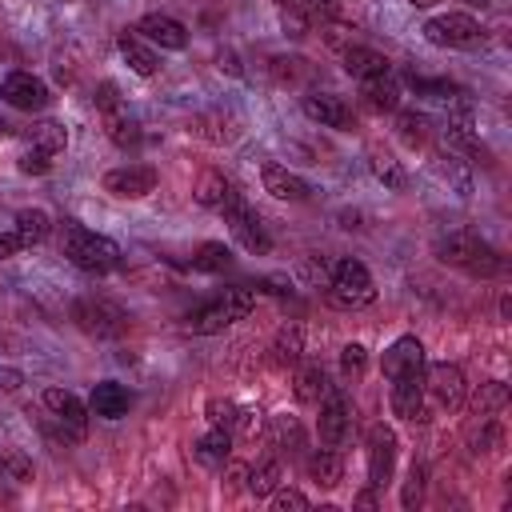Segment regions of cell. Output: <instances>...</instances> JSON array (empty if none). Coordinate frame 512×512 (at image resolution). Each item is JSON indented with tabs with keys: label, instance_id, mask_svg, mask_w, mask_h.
I'll list each match as a JSON object with an SVG mask.
<instances>
[{
	"label": "cell",
	"instance_id": "836d02e7",
	"mask_svg": "<svg viewBox=\"0 0 512 512\" xmlns=\"http://www.w3.org/2000/svg\"><path fill=\"white\" fill-rule=\"evenodd\" d=\"M192 268L196 272H224V268H232V248L220 240H204L192 256Z\"/></svg>",
	"mask_w": 512,
	"mask_h": 512
},
{
	"label": "cell",
	"instance_id": "484cf974",
	"mask_svg": "<svg viewBox=\"0 0 512 512\" xmlns=\"http://www.w3.org/2000/svg\"><path fill=\"white\" fill-rule=\"evenodd\" d=\"M308 480L320 488H336L344 480V456L336 448H320L308 456Z\"/></svg>",
	"mask_w": 512,
	"mask_h": 512
},
{
	"label": "cell",
	"instance_id": "4dcf8cb0",
	"mask_svg": "<svg viewBox=\"0 0 512 512\" xmlns=\"http://www.w3.org/2000/svg\"><path fill=\"white\" fill-rule=\"evenodd\" d=\"M396 136L408 148H424L428 136H432V120L424 112H396Z\"/></svg>",
	"mask_w": 512,
	"mask_h": 512
},
{
	"label": "cell",
	"instance_id": "d4e9b609",
	"mask_svg": "<svg viewBox=\"0 0 512 512\" xmlns=\"http://www.w3.org/2000/svg\"><path fill=\"white\" fill-rule=\"evenodd\" d=\"M24 144H28V148H40V152H48V156H60V152L68 148V128H64L60 120H36V124H28V132H24Z\"/></svg>",
	"mask_w": 512,
	"mask_h": 512
},
{
	"label": "cell",
	"instance_id": "4316f807",
	"mask_svg": "<svg viewBox=\"0 0 512 512\" xmlns=\"http://www.w3.org/2000/svg\"><path fill=\"white\" fill-rule=\"evenodd\" d=\"M280 480H284V464H280V456H268V460H260L256 468H248V492L256 496V500H264V496H272L276 488H280Z\"/></svg>",
	"mask_w": 512,
	"mask_h": 512
},
{
	"label": "cell",
	"instance_id": "e0dca14e",
	"mask_svg": "<svg viewBox=\"0 0 512 512\" xmlns=\"http://www.w3.org/2000/svg\"><path fill=\"white\" fill-rule=\"evenodd\" d=\"M380 368H384L388 380L408 376V372H424V344H420L416 336H400V340H392L388 352H384V360H380Z\"/></svg>",
	"mask_w": 512,
	"mask_h": 512
},
{
	"label": "cell",
	"instance_id": "1f68e13d",
	"mask_svg": "<svg viewBox=\"0 0 512 512\" xmlns=\"http://www.w3.org/2000/svg\"><path fill=\"white\" fill-rule=\"evenodd\" d=\"M372 176L384 184V188H392V192H400L404 184H408V176H404V168H400V160L392 156V152H384V148H372Z\"/></svg>",
	"mask_w": 512,
	"mask_h": 512
},
{
	"label": "cell",
	"instance_id": "e575fe53",
	"mask_svg": "<svg viewBox=\"0 0 512 512\" xmlns=\"http://www.w3.org/2000/svg\"><path fill=\"white\" fill-rule=\"evenodd\" d=\"M280 8H292L300 12L308 24H324V20H336L340 12V0H276Z\"/></svg>",
	"mask_w": 512,
	"mask_h": 512
},
{
	"label": "cell",
	"instance_id": "c3c4849f",
	"mask_svg": "<svg viewBox=\"0 0 512 512\" xmlns=\"http://www.w3.org/2000/svg\"><path fill=\"white\" fill-rule=\"evenodd\" d=\"M244 484H248V468H244V464H228V460H224V488H228V492H236V488H244Z\"/></svg>",
	"mask_w": 512,
	"mask_h": 512
},
{
	"label": "cell",
	"instance_id": "60d3db41",
	"mask_svg": "<svg viewBox=\"0 0 512 512\" xmlns=\"http://www.w3.org/2000/svg\"><path fill=\"white\" fill-rule=\"evenodd\" d=\"M208 420L216 424V428H236V420H240V408L232 404V400H208Z\"/></svg>",
	"mask_w": 512,
	"mask_h": 512
},
{
	"label": "cell",
	"instance_id": "3957f363",
	"mask_svg": "<svg viewBox=\"0 0 512 512\" xmlns=\"http://www.w3.org/2000/svg\"><path fill=\"white\" fill-rule=\"evenodd\" d=\"M252 304H256V292L252 288H224L216 300H208L196 312H188L184 328L196 332V336H216V332L232 328L236 320H244L252 312Z\"/></svg>",
	"mask_w": 512,
	"mask_h": 512
},
{
	"label": "cell",
	"instance_id": "ac0fdd59",
	"mask_svg": "<svg viewBox=\"0 0 512 512\" xmlns=\"http://www.w3.org/2000/svg\"><path fill=\"white\" fill-rule=\"evenodd\" d=\"M260 180H264V192L276 196V200H292V204H300V200L312 196V184H308L304 176L288 172L284 164H264V168H260Z\"/></svg>",
	"mask_w": 512,
	"mask_h": 512
},
{
	"label": "cell",
	"instance_id": "d6a6232c",
	"mask_svg": "<svg viewBox=\"0 0 512 512\" xmlns=\"http://www.w3.org/2000/svg\"><path fill=\"white\" fill-rule=\"evenodd\" d=\"M228 192H232V180L224 172H204L196 180V204L200 208H220L228 200Z\"/></svg>",
	"mask_w": 512,
	"mask_h": 512
},
{
	"label": "cell",
	"instance_id": "f35d334b",
	"mask_svg": "<svg viewBox=\"0 0 512 512\" xmlns=\"http://www.w3.org/2000/svg\"><path fill=\"white\" fill-rule=\"evenodd\" d=\"M16 168H20L24 176H48L52 156H48V152H40V148H24V152H20V160H16Z\"/></svg>",
	"mask_w": 512,
	"mask_h": 512
},
{
	"label": "cell",
	"instance_id": "b9f144b4",
	"mask_svg": "<svg viewBox=\"0 0 512 512\" xmlns=\"http://www.w3.org/2000/svg\"><path fill=\"white\" fill-rule=\"evenodd\" d=\"M420 492H424V468L412 464V468H408V480H404V492H400V504H404V508H416V504H420Z\"/></svg>",
	"mask_w": 512,
	"mask_h": 512
},
{
	"label": "cell",
	"instance_id": "f5cc1de1",
	"mask_svg": "<svg viewBox=\"0 0 512 512\" xmlns=\"http://www.w3.org/2000/svg\"><path fill=\"white\" fill-rule=\"evenodd\" d=\"M468 4H476V8H488V4H492V0H468Z\"/></svg>",
	"mask_w": 512,
	"mask_h": 512
},
{
	"label": "cell",
	"instance_id": "bcb514c9",
	"mask_svg": "<svg viewBox=\"0 0 512 512\" xmlns=\"http://www.w3.org/2000/svg\"><path fill=\"white\" fill-rule=\"evenodd\" d=\"M92 100H96V108H100V112H108V108H120V88H116L112 80H100Z\"/></svg>",
	"mask_w": 512,
	"mask_h": 512
},
{
	"label": "cell",
	"instance_id": "9c48e42d",
	"mask_svg": "<svg viewBox=\"0 0 512 512\" xmlns=\"http://www.w3.org/2000/svg\"><path fill=\"white\" fill-rule=\"evenodd\" d=\"M44 408L60 424V436L64 440L80 444L88 436V408H84V400L76 392H68V388H44Z\"/></svg>",
	"mask_w": 512,
	"mask_h": 512
},
{
	"label": "cell",
	"instance_id": "681fc988",
	"mask_svg": "<svg viewBox=\"0 0 512 512\" xmlns=\"http://www.w3.org/2000/svg\"><path fill=\"white\" fill-rule=\"evenodd\" d=\"M356 504H360V508H376V488L360 492V496H356Z\"/></svg>",
	"mask_w": 512,
	"mask_h": 512
},
{
	"label": "cell",
	"instance_id": "f6af8a7d",
	"mask_svg": "<svg viewBox=\"0 0 512 512\" xmlns=\"http://www.w3.org/2000/svg\"><path fill=\"white\" fill-rule=\"evenodd\" d=\"M280 28H284L288 36H296V40H300V36H308V28H312V24H308L300 12H292V8H280Z\"/></svg>",
	"mask_w": 512,
	"mask_h": 512
},
{
	"label": "cell",
	"instance_id": "7c38bea8",
	"mask_svg": "<svg viewBox=\"0 0 512 512\" xmlns=\"http://www.w3.org/2000/svg\"><path fill=\"white\" fill-rule=\"evenodd\" d=\"M348 428H352V404L344 392L328 388L324 400H320V420H316V432H320V444L324 448H340L348 440Z\"/></svg>",
	"mask_w": 512,
	"mask_h": 512
},
{
	"label": "cell",
	"instance_id": "7402d4cb",
	"mask_svg": "<svg viewBox=\"0 0 512 512\" xmlns=\"http://www.w3.org/2000/svg\"><path fill=\"white\" fill-rule=\"evenodd\" d=\"M344 72L356 76V80L384 76V72H388V56L376 52V48H364V44H348V48H344Z\"/></svg>",
	"mask_w": 512,
	"mask_h": 512
},
{
	"label": "cell",
	"instance_id": "8992f818",
	"mask_svg": "<svg viewBox=\"0 0 512 512\" xmlns=\"http://www.w3.org/2000/svg\"><path fill=\"white\" fill-rule=\"evenodd\" d=\"M72 320H76L80 332H88L96 340H112V336H120L128 328V312L120 304L104 300V296H80L72 304Z\"/></svg>",
	"mask_w": 512,
	"mask_h": 512
},
{
	"label": "cell",
	"instance_id": "7dc6e473",
	"mask_svg": "<svg viewBox=\"0 0 512 512\" xmlns=\"http://www.w3.org/2000/svg\"><path fill=\"white\" fill-rule=\"evenodd\" d=\"M16 252H24L20 236L12 232V224H0V260H8V256H16Z\"/></svg>",
	"mask_w": 512,
	"mask_h": 512
},
{
	"label": "cell",
	"instance_id": "d590c367",
	"mask_svg": "<svg viewBox=\"0 0 512 512\" xmlns=\"http://www.w3.org/2000/svg\"><path fill=\"white\" fill-rule=\"evenodd\" d=\"M408 88L416 96H428V100H444V104H456L464 92L452 84V80H428V76H408Z\"/></svg>",
	"mask_w": 512,
	"mask_h": 512
},
{
	"label": "cell",
	"instance_id": "f546056e",
	"mask_svg": "<svg viewBox=\"0 0 512 512\" xmlns=\"http://www.w3.org/2000/svg\"><path fill=\"white\" fill-rule=\"evenodd\" d=\"M304 356V328L300 324H280L276 340H272V360L276 364H296Z\"/></svg>",
	"mask_w": 512,
	"mask_h": 512
},
{
	"label": "cell",
	"instance_id": "816d5d0a",
	"mask_svg": "<svg viewBox=\"0 0 512 512\" xmlns=\"http://www.w3.org/2000/svg\"><path fill=\"white\" fill-rule=\"evenodd\" d=\"M408 4H412V8H432L436 0H408Z\"/></svg>",
	"mask_w": 512,
	"mask_h": 512
},
{
	"label": "cell",
	"instance_id": "9a60e30c",
	"mask_svg": "<svg viewBox=\"0 0 512 512\" xmlns=\"http://www.w3.org/2000/svg\"><path fill=\"white\" fill-rule=\"evenodd\" d=\"M152 188H156V168H148V164H124L104 176V192H112L120 200H140Z\"/></svg>",
	"mask_w": 512,
	"mask_h": 512
},
{
	"label": "cell",
	"instance_id": "ba28073f",
	"mask_svg": "<svg viewBox=\"0 0 512 512\" xmlns=\"http://www.w3.org/2000/svg\"><path fill=\"white\" fill-rule=\"evenodd\" d=\"M424 396H432V404L440 412H460L468 400V380H464L460 364H448V360L428 364L424 368Z\"/></svg>",
	"mask_w": 512,
	"mask_h": 512
},
{
	"label": "cell",
	"instance_id": "44dd1931",
	"mask_svg": "<svg viewBox=\"0 0 512 512\" xmlns=\"http://www.w3.org/2000/svg\"><path fill=\"white\" fill-rule=\"evenodd\" d=\"M12 232L20 236V244L24 248H36V244H44L48 240V232H52V220H48V212L44 208H20V212H12Z\"/></svg>",
	"mask_w": 512,
	"mask_h": 512
},
{
	"label": "cell",
	"instance_id": "d6986e66",
	"mask_svg": "<svg viewBox=\"0 0 512 512\" xmlns=\"http://www.w3.org/2000/svg\"><path fill=\"white\" fill-rule=\"evenodd\" d=\"M128 408H132V392L116 380H100L88 396V412L100 420H120V416H128Z\"/></svg>",
	"mask_w": 512,
	"mask_h": 512
},
{
	"label": "cell",
	"instance_id": "5b68a950",
	"mask_svg": "<svg viewBox=\"0 0 512 512\" xmlns=\"http://www.w3.org/2000/svg\"><path fill=\"white\" fill-rule=\"evenodd\" d=\"M424 40L436 48H452V52H476L484 44V28L468 12H440L424 24Z\"/></svg>",
	"mask_w": 512,
	"mask_h": 512
},
{
	"label": "cell",
	"instance_id": "277c9868",
	"mask_svg": "<svg viewBox=\"0 0 512 512\" xmlns=\"http://www.w3.org/2000/svg\"><path fill=\"white\" fill-rule=\"evenodd\" d=\"M372 300H376L372 272L360 260H352V256L336 260L332 272H328V304L344 308V312H356V308H368Z\"/></svg>",
	"mask_w": 512,
	"mask_h": 512
},
{
	"label": "cell",
	"instance_id": "83f0119b",
	"mask_svg": "<svg viewBox=\"0 0 512 512\" xmlns=\"http://www.w3.org/2000/svg\"><path fill=\"white\" fill-rule=\"evenodd\" d=\"M104 116V132H108V140L116 144V148H136L140 144V128H136V120L124 112V104L120 108H108V112H100Z\"/></svg>",
	"mask_w": 512,
	"mask_h": 512
},
{
	"label": "cell",
	"instance_id": "7bdbcfd3",
	"mask_svg": "<svg viewBox=\"0 0 512 512\" xmlns=\"http://www.w3.org/2000/svg\"><path fill=\"white\" fill-rule=\"evenodd\" d=\"M272 72H276V80H296V76H308L312 68L300 56H276L272 60Z\"/></svg>",
	"mask_w": 512,
	"mask_h": 512
},
{
	"label": "cell",
	"instance_id": "6da1fadb",
	"mask_svg": "<svg viewBox=\"0 0 512 512\" xmlns=\"http://www.w3.org/2000/svg\"><path fill=\"white\" fill-rule=\"evenodd\" d=\"M60 252L68 256L72 268H80L88 276H104V272H112L120 264V244L100 236V232H92V228H84V224H76V220L60 224Z\"/></svg>",
	"mask_w": 512,
	"mask_h": 512
},
{
	"label": "cell",
	"instance_id": "f907efd6",
	"mask_svg": "<svg viewBox=\"0 0 512 512\" xmlns=\"http://www.w3.org/2000/svg\"><path fill=\"white\" fill-rule=\"evenodd\" d=\"M500 320H512V296L508 292L500 296Z\"/></svg>",
	"mask_w": 512,
	"mask_h": 512
},
{
	"label": "cell",
	"instance_id": "603a6c76",
	"mask_svg": "<svg viewBox=\"0 0 512 512\" xmlns=\"http://www.w3.org/2000/svg\"><path fill=\"white\" fill-rule=\"evenodd\" d=\"M360 96H364V104H368L372 112H396V108H400V84H396L388 72L360 80Z\"/></svg>",
	"mask_w": 512,
	"mask_h": 512
},
{
	"label": "cell",
	"instance_id": "52a82bcc",
	"mask_svg": "<svg viewBox=\"0 0 512 512\" xmlns=\"http://www.w3.org/2000/svg\"><path fill=\"white\" fill-rule=\"evenodd\" d=\"M220 212H224V220H228V228H232V236L240 240V248L244 252H268L272 248V240H268V232H264V220L256 216V208H248L244 204V196L232 188L228 192V200L220 204Z\"/></svg>",
	"mask_w": 512,
	"mask_h": 512
},
{
	"label": "cell",
	"instance_id": "5bb4252c",
	"mask_svg": "<svg viewBox=\"0 0 512 512\" xmlns=\"http://www.w3.org/2000/svg\"><path fill=\"white\" fill-rule=\"evenodd\" d=\"M388 404H392V416H400L408 424L428 420V408H424V372L396 376L392 388H388Z\"/></svg>",
	"mask_w": 512,
	"mask_h": 512
},
{
	"label": "cell",
	"instance_id": "ee69618b",
	"mask_svg": "<svg viewBox=\"0 0 512 512\" xmlns=\"http://www.w3.org/2000/svg\"><path fill=\"white\" fill-rule=\"evenodd\" d=\"M268 504H272V512H288V508H308V496L296 488H276L268 496Z\"/></svg>",
	"mask_w": 512,
	"mask_h": 512
},
{
	"label": "cell",
	"instance_id": "f1b7e54d",
	"mask_svg": "<svg viewBox=\"0 0 512 512\" xmlns=\"http://www.w3.org/2000/svg\"><path fill=\"white\" fill-rule=\"evenodd\" d=\"M328 388H332V384H328L324 368H320V364H304V368L296 372V388H292V392H296L300 404H320Z\"/></svg>",
	"mask_w": 512,
	"mask_h": 512
},
{
	"label": "cell",
	"instance_id": "7a4b0ae2",
	"mask_svg": "<svg viewBox=\"0 0 512 512\" xmlns=\"http://www.w3.org/2000/svg\"><path fill=\"white\" fill-rule=\"evenodd\" d=\"M436 256H440L444 264L468 272V276H480V280H492V276L504 272L500 252H496L488 240H480L476 232H448V236H440V240H436Z\"/></svg>",
	"mask_w": 512,
	"mask_h": 512
},
{
	"label": "cell",
	"instance_id": "2e32d148",
	"mask_svg": "<svg viewBox=\"0 0 512 512\" xmlns=\"http://www.w3.org/2000/svg\"><path fill=\"white\" fill-rule=\"evenodd\" d=\"M136 36H144L148 44H156V48H168V52H180V48H188V28H184L180 20H172V16H164V12H148V16H140V24H136Z\"/></svg>",
	"mask_w": 512,
	"mask_h": 512
},
{
	"label": "cell",
	"instance_id": "30bf717a",
	"mask_svg": "<svg viewBox=\"0 0 512 512\" xmlns=\"http://www.w3.org/2000/svg\"><path fill=\"white\" fill-rule=\"evenodd\" d=\"M300 112H304L312 124H320V128H336V132H352V128H356V112H352L348 100L336 96V92H304Z\"/></svg>",
	"mask_w": 512,
	"mask_h": 512
},
{
	"label": "cell",
	"instance_id": "4fadbf2b",
	"mask_svg": "<svg viewBox=\"0 0 512 512\" xmlns=\"http://www.w3.org/2000/svg\"><path fill=\"white\" fill-rule=\"evenodd\" d=\"M364 444H368V484L384 488L392 480V464H396V432L388 424H372Z\"/></svg>",
	"mask_w": 512,
	"mask_h": 512
},
{
	"label": "cell",
	"instance_id": "8d00e7d4",
	"mask_svg": "<svg viewBox=\"0 0 512 512\" xmlns=\"http://www.w3.org/2000/svg\"><path fill=\"white\" fill-rule=\"evenodd\" d=\"M0 476L16 480V484H28L32 480V460L20 448H0Z\"/></svg>",
	"mask_w": 512,
	"mask_h": 512
},
{
	"label": "cell",
	"instance_id": "ab89813d",
	"mask_svg": "<svg viewBox=\"0 0 512 512\" xmlns=\"http://www.w3.org/2000/svg\"><path fill=\"white\" fill-rule=\"evenodd\" d=\"M340 368H344V376H360L364 368H368V348L364 344H344L340 348Z\"/></svg>",
	"mask_w": 512,
	"mask_h": 512
},
{
	"label": "cell",
	"instance_id": "cb8c5ba5",
	"mask_svg": "<svg viewBox=\"0 0 512 512\" xmlns=\"http://www.w3.org/2000/svg\"><path fill=\"white\" fill-rule=\"evenodd\" d=\"M228 452H232V432H228V428H216V424L192 444V456H196L204 468H224Z\"/></svg>",
	"mask_w": 512,
	"mask_h": 512
},
{
	"label": "cell",
	"instance_id": "8fae6325",
	"mask_svg": "<svg viewBox=\"0 0 512 512\" xmlns=\"http://www.w3.org/2000/svg\"><path fill=\"white\" fill-rule=\"evenodd\" d=\"M0 100H4L8 108H16V112H40V108L52 104V92H48V84H44L40 76H32V72H12V76H4V84H0Z\"/></svg>",
	"mask_w": 512,
	"mask_h": 512
},
{
	"label": "cell",
	"instance_id": "74e56055",
	"mask_svg": "<svg viewBox=\"0 0 512 512\" xmlns=\"http://www.w3.org/2000/svg\"><path fill=\"white\" fill-rule=\"evenodd\" d=\"M504 404H508V388H504L500 380L484 384V388H480V396H476V412H480V416H492V412H500Z\"/></svg>",
	"mask_w": 512,
	"mask_h": 512
},
{
	"label": "cell",
	"instance_id": "ffe728a7",
	"mask_svg": "<svg viewBox=\"0 0 512 512\" xmlns=\"http://www.w3.org/2000/svg\"><path fill=\"white\" fill-rule=\"evenodd\" d=\"M116 48H120L124 64H128L136 76H156V72H160V56H156V48H152L144 36L120 32V36H116Z\"/></svg>",
	"mask_w": 512,
	"mask_h": 512
}]
</instances>
